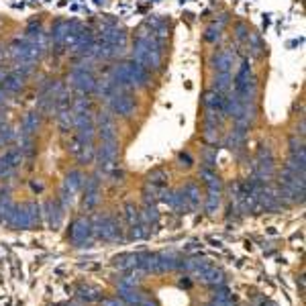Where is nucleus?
<instances>
[{"instance_id":"1","label":"nucleus","mask_w":306,"mask_h":306,"mask_svg":"<svg viewBox=\"0 0 306 306\" xmlns=\"http://www.w3.org/2000/svg\"><path fill=\"white\" fill-rule=\"evenodd\" d=\"M133 59L137 63H141L143 67H153L158 69L162 65V45L153 39V35H145L141 33L135 41V51H133Z\"/></svg>"},{"instance_id":"2","label":"nucleus","mask_w":306,"mask_h":306,"mask_svg":"<svg viewBox=\"0 0 306 306\" xmlns=\"http://www.w3.org/2000/svg\"><path fill=\"white\" fill-rule=\"evenodd\" d=\"M69 80L75 86V90L82 92V94H92L96 88V80L90 69L82 67V65H73L71 73H69Z\"/></svg>"},{"instance_id":"3","label":"nucleus","mask_w":306,"mask_h":306,"mask_svg":"<svg viewBox=\"0 0 306 306\" xmlns=\"http://www.w3.org/2000/svg\"><path fill=\"white\" fill-rule=\"evenodd\" d=\"M110 100V110L114 114H121V117H131L135 112V100L129 96V92H117L114 96L108 98Z\"/></svg>"},{"instance_id":"4","label":"nucleus","mask_w":306,"mask_h":306,"mask_svg":"<svg viewBox=\"0 0 306 306\" xmlns=\"http://www.w3.org/2000/svg\"><path fill=\"white\" fill-rule=\"evenodd\" d=\"M25 78H27V75H23L21 71H11V73H7L5 75V80H3V84H0V86H3L9 94H17V92H21L23 88H25Z\"/></svg>"},{"instance_id":"5","label":"nucleus","mask_w":306,"mask_h":306,"mask_svg":"<svg viewBox=\"0 0 306 306\" xmlns=\"http://www.w3.org/2000/svg\"><path fill=\"white\" fill-rule=\"evenodd\" d=\"M233 61H235V55L231 51H218L212 57V67L216 69V73H228L233 67Z\"/></svg>"},{"instance_id":"6","label":"nucleus","mask_w":306,"mask_h":306,"mask_svg":"<svg viewBox=\"0 0 306 306\" xmlns=\"http://www.w3.org/2000/svg\"><path fill=\"white\" fill-rule=\"evenodd\" d=\"M233 90V75L231 73H216L214 78V92L218 94H228Z\"/></svg>"},{"instance_id":"7","label":"nucleus","mask_w":306,"mask_h":306,"mask_svg":"<svg viewBox=\"0 0 306 306\" xmlns=\"http://www.w3.org/2000/svg\"><path fill=\"white\" fill-rule=\"evenodd\" d=\"M37 127H39V114H37V112H29L27 117L23 119V133H25V137H29L31 133H35Z\"/></svg>"},{"instance_id":"8","label":"nucleus","mask_w":306,"mask_h":306,"mask_svg":"<svg viewBox=\"0 0 306 306\" xmlns=\"http://www.w3.org/2000/svg\"><path fill=\"white\" fill-rule=\"evenodd\" d=\"M204 37H206V41H208V43L218 41V39H220V27H218V25H212V27L206 31V35H204Z\"/></svg>"},{"instance_id":"9","label":"nucleus","mask_w":306,"mask_h":306,"mask_svg":"<svg viewBox=\"0 0 306 306\" xmlns=\"http://www.w3.org/2000/svg\"><path fill=\"white\" fill-rule=\"evenodd\" d=\"M13 139V131L9 127H0V143H9Z\"/></svg>"},{"instance_id":"10","label":"nucleus","mask_w":306,"mask_h":306,"mask_svg":"<svg viewBox=\"0 0 306 306\" xmlns=\"http://www.w3.org/2000/svg\"><path fill=\"white\" fill-rule=\"evenodd\" d=\"M237 37H239V39H245V37H249L245 25H237Z\"/></svg>"}]
</instances>
